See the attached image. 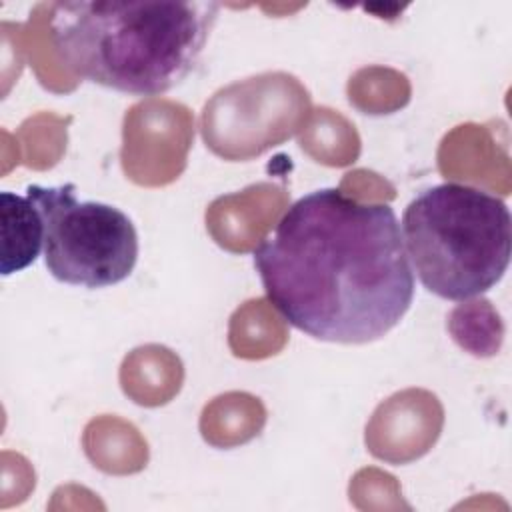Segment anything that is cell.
<instances>
[{
    "mask_svg": "<svg viewBox=\"0 0 512 512\" xmlns=\"http://www.w3.org/2000/svg\"><path fill=\"white\" fill-rule=\"evenodd\" d=\"M274 310L332 344H368L400 324L414 272L392 206L318 188L286 208L252 252Z\"/></svg>",
    "mask_w": 512,
    "mask_h": 512,
    "instance_id": "1",
    "label": "cell"
},
{
    "mask_svg": "<svg viewBox=\"0 0 512 512\" xmlns=\"http://www.w3.org/2000/svg\"><path fill=\"white\" fill-rule=\"evenodd\" d=\"M218 10L212 0L56 2L50 38L76 76L130 96H160L194 72Z\"/></svg>",
    "mask_w": 512,
    "mask_h": 512,
    "instance_id": "2",
    "label": "cell"
},
{
    "mask_svg": "<svg viewBox=\"0 0 512 512\" xmlns=\"http://www.w3.org/2000/svg\"><path fill=\"white\" fill-rule=\"evenodd\" d=\"M406 256L420 284L464 302L494 288L512 252V216L486 190L444 182L410 200L400 222Z\"/></svg>",
    "mask_w": 512,
    "mask_h": 512,
    "instance_id": "3",
    "label": "cell"
},
{
    "mask_svg": "<svg viewBox=\"0 0 512 512\" xmlns=\"http://www.w3.org/2000/svg\"><path fill=\"white\" fill-rule=\"evenodd\" d=\"M44 226V266L62 284L108 288L126 280L138 262V232L120 208L78 200L74 184H30Z\"/></svg>",
    "mask_w": 512,
    "mask_h": 512,
    "instance_id": "4",
    "label": "cell"
},
{
    "mask_svg": "<svg viewBox=\"0 0 512 512\" xmlns=\"http://www.w3.org/2000/svg\"><path fill=\"white\" fill-rule=\"evenodd\" d=\"M0 222V274L10 276L36 262L44 246V226L36 204L10 190L0 192Z\"/></svg>",
    "mask_w": 512,
    "mask_h": 512,
    "instance_id": "5",
    "label": "cell"
}]
</instances>
